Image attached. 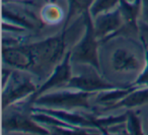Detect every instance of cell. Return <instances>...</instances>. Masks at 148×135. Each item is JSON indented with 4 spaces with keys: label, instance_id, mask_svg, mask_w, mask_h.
Listing matches in <instances>:
<instances>
[{
    "label": "cell",
    "instance_id": "cell-15",
    "mask_svg": "<svg viewBox=\"0 0 148 135\" xmlns=\"http://www.w3.org/2000/svg\"><path fill=\"white\" fill-rule=\"evenodd\" d=\"M126 114H127V120L125 123V127L127 130V134H145L143 128H142L141 120H140V117L137 114V112H135L133 109H128Z\"/></svg>",
    "mask_w": 148,
    "mask_h": 135
},
{
    "label": "cell",
    "instance_id": "cell-10",
    "mask_svg": "<svg viewBox=\"0 0 148 135\" xmlns=\"http://www.w3.org/2000/svg\"><path fill=\"white\" fill-rule=\"evenodd\" d=\"M3 63L15 69L31 71L32 58L27 43L12 46H3Z\"/></svg>",
    "mask_w": 148,
    "mask_h": 135
},
{
    "label": "cell",
    "instance_id": "cell-18",
    "mask_svg": "<svg viewBox=\"0 0 148 135\" xmlns=\"http://www.w3.org/2000/svg\"><path fill=\"white\" fill-rule=\"evenodd\" d=\"M140 19H141V23L148 25V0H142Z\"/></svg>",
    "mask_w": 148,
    "mask_h": 135
},
{
    "label": "cell",
    "instance_id": "cell-21",
    "mask_svg": "<svg viewBox=\"0 0 148 135\" xmlns=\"http://www.w3.org/2000/svg\"><path fill=\"white\" fill-rule=\"evenodd\" d=\"M55 1H56V0H49V2H55Z\"/></svg>",
    "mask_w": 148,
    "mask_h": 135
},
{
    "label": "cell",
    "instance_id": "cell-2",
    "mask_svg": "<svg viewBox=\"0 0 148 135\" xmlns=\"http://www.w3.org/2000/svg\"><path fill=\"white\" fill-rule=\"evenodd\" d=\"M93 92H86L71 87H62L54 92H47L39 96L33 106L60 110H90L89 100Z\"/></svg>",
    "mask_w": 148,
    "mask_h": 135
},
{
    "label": "cell",
    "instance_id": "cell-17",
    "mask_svg": "<svg viewBox=\"0 0 148 135\" xmlns=\"http://www.w3.org/2000/svg\"><path fill=\"white\" fill-rule=\"evenodd\" d=\"M140 41H141V44L143 46L144 50V58H145V60H144V67L141 70L137 79L132 83V85L138 86V87H140V86H148V45L142 37H140Z\"/></svg>",
    "mask_w": 148,
    "mask_h": 135
},
{
    "label": "cell",
    "instance_id": "cell-3",
    "mask_svg": "<svg viewBox=\"0 0 148 135\" xmlns=\"http://www.w3.org/2000/svg\"><path fill=\"white\" fill-rule=\"evenodd\" d=\"M84 15V30L83 35L75 42L71 52V62L73 64L91 65L101 72L99 56V40L95 35L93 28V19L89 10L83 13Z\"/></svg>",
    "mask_w": 148,
    "mask_h": 135
},
{
    "label": "cell",
    "instance_id": "cell-9",
    "mask_svg": "<svg viewBox=\"0 0 148 135\" xmlns=\"http://www.w3.org/2000/svg\"><path fill=\"white\" fill-rule=\"evenodd\" d=\"M92 19L95 35L101 43L120 37L124 28V21L119 6L109 12L101 13Z\"/></svg>",
    "mask_w": 148,
    "mask_h": 135
},
{
    "label": "cell",
    "instance_id": "cell-11",
    "mask_svg": "<svg viewBox=\"0 0 148 135\" xmlns=\"http://www.w3.org/2000/svg\"><path fill=\"white\" fill-rule=\"evenodd\" d=\"M142 0L127 1L120 0L119 9L124 21V28L120 36H130L138 34L140 31L138 19L141 15Z\"/></svg>",
    "mask_w": 148,
    "mask_h": 135
},
{
    "label": "cell",
    "instance_id": "cell-12",
    "mask_svg": "<svg viewBox=\"0 0 148 135\" xmlns=\"http://www.w3.org/2000/svg\"><path fill=\"white\" fill-rule=\"evenodd\" d=\"M112 67L115 71L119 72H133L141 71L144 65H141L140 59L137 55L128 47L117 48L112 54Z\"/></svg>",
    "mask_w": 148,
    "mask_h": 135
},
{
    "label": "cell",
    "instance_id": "cell-6",
    "mask_svg": "<svg viewBox=\"0 0 148 135\" xmlns=\"http://www.w3.org/2000/svg\"><path fill=\"white\" fill-rule=\"evenodd\" d=\"M32 107L25 109H15L12 106L8 107L11 108V110L8 112V114L3 117V131L23 132L31 134H51L46 127L33 119L31 110Z\"/></svg>",
    "mask_w": 148,
    "mask_h": 135
},
{
    "label": "cell",
    "instance_id": "cell-4",
    "mask_svg": "<svg viewBox=\"0 0 148 135\" xmlns=\"http://www.w3.org/2000/svg\"><path fill=\"white\" fill-rule=\"evenodd\" d=\"M39 88L33 77L25 70H12L7 82L2 86V108L29 100Z\"/></svg>",
    "mask_w": 148,
    "mask_h": 135
},
{
    "label": "cell",
    "instance_id": "cell-19",
    "mask_svg": "<svg viewBox=\"0 0 148 135\" xmlns=\"http://www.w3.org/2000/svg\"><path fill=\"white\" fill-rule=\"evenodd\" d=\"M139 34H140V37H142L146 42L148 43V25L144 23H141L139 25Z\"/></svg>",
    "mask_w": 148,
    "mask_h": 135
},
{
    "label": "cell",
    "instance_id": "cell-8",
    "mask_svg": "<svg viewBox=\"0 0 148 135\" xmlns=\"http://www.w3.org/2000/svg\"><path fill=\"white\" fill-rule=\"evenodd\" d=\"M71 63V52H70V50H68L67 53L64 56V58L62 59V61L55 66L53 71L46 78L44 83L41 86H39L37 92L29 100H27V103L29 105H33L34 101L41 94L50 92V90H52L55 87H64L68 83V81L72 77V75H73L72 74Z\"/></svg>",
    "mask_w": 148,
    "mask_h": 135
},
{
    "label": "cell",
    "instance_id": "cell-1",
    "mask_svg": "<svg viewBox=\"0 0 148 135\" xmlns=\"http://www.w3.org/2000/svg\"><path fill=\"white\" fill-rule=\"evenodd\" d=\"M82 25H84L83 14L74 21L71 27L63 29L58 35L39 42L27 43L32 58V68L29 72L40 78H47L67 53L66 48L68 46L69 36Z\"/></svg>",
    "mask_w": 148,
    "mask_h": 135
},
{
    "label": "cell",
    "instance_id": "cell-16",
    "mask_svg": "<svg viewBox=\"0 0 148 135\" xmlns=\"http://www.w3.org/2000/svg\"><path fill=\"white\" fill-rule=\"evenodd\" d=\"M120 0H95L89 8L91 17L95 19L101 13L109 12L119 6Z\"/></svg>",
    "mask_w": 148,
    "mask_h": 135
},
{
    "label": "cell",
    "instance_id": "cell-23",
    "mask_svg": "<svg viewBox=\"0 0 148 135\" xmlns=\"http://www.w3.org/2000/svg\"><path fill=\"white\" fill-rule=\"evenodd\" d=\"M46 1H48V2H49V0H46Z\"/></svg>",
    "mask_w": 148,
    "mask_h": 135
},
{
    "label": "cell",
    "instance_id": "cell-14",
    "mask_svg": "<svg viewBox=\"0 0 148 135\" xmlns=\"http://www.w3.org/2000/svg\"><path fill=\"white\" fill-rule=\"evenodd\" d=\"M93 1L95 0H68V11L63 29H67L71 23L72 19L88 11Z\"/></svg>",
    "mask_w": 148,
    "mask_h": 135
},
{
    "label": "cell",
    "instance_id": "cell-7",
    "mask_svg": "<svg viewBox=\"0 0 148 135\" xmlns=\"http://www.w3.org/2000/svg\"><path fill=\"white\" fill-rule=\"evenodd\" d=\"M80 73L76 75H72L68 83L64 87H71L75 90H82L86 92H93V94H99L105 90H115L118 87H122L125 85H118L109 82L108 80L103 79L101 76V72L99 71L97 68L91 65H85Z\"/></svg>",
    "mask_w": 148,
    "mask_h": 135
},
{
    "label": "cell",
    "instance_id": "cell-20",
    "mask_svg": "<svg viewBox=\"0 0 148 135\" xmlns=\"http://www.w3.org/2000/svg\"><path fill=\"white\" fill-rule=\"evenodd\" d=\"M10 1H17V2H23V1H29V0H10Z\"/></svg>",
    "mask_w": 148,
    "mask_h": 135
},
{
    "label": "cell",
    "instance_id": "cell-5",
    "mask_svg": "<svg viewBox=\"0 0 148 135\" xmlns=\"http://www.w3.org/2000/svg\"><path fill=\"white\" fill-rule=\"evenodd\" d=\"M31 4L25 2H16L7 0L2 5V23L16 27L23 31L36 30L43 28L44 23L36 15L34 11L29 10L27 6ZM34 6V5H32Z\"/></svg>",
    "mask_w": 148,
    "mask_h": 135
},
{
    "label": "cell",
    "instance_id": "cell-13",
    "mask_svg": "<svg viewBox=\"0 0 148 135\" xmlns=\"http://www.w3.org/2000/svg\"><path fill=\"white\" fill-rule=\"evenodd\" d=\"M146 104H148V86H140V87L136 86L135 90L130 92L128 96H126L125 98L116 103L115 105L103 111L106 112V111L115 110V109L119 108L134 109Z\"/></svg>",
    "mask_w": 148,
    "mask_h": 135
},
{
    "label": "cell",
    "instance_id": "cell-22",
    "mask_svg": "<svg viewBox=\"0 0 148 135\" xmlns=\"http://www.w3.org/2000/svg\"><path fill=\"white\" fill-rule=\"evenodd\" d=\"M127 1H131L132 2V1H135V0H127Z\"/></svg>",
    "mask_w": 148,
    "mask_h": 135
}]
</instances>
